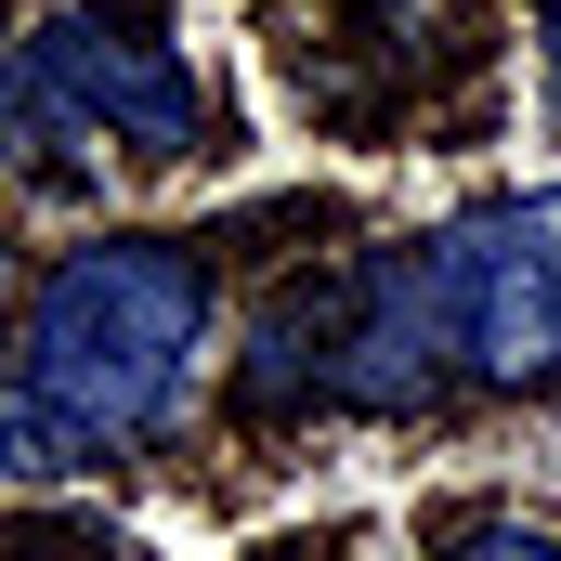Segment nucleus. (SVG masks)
<instances>
[{"instance_id":"f257e3e1","label":"nucleus","mask_w":561,"mask_h":561,"mask_svg":"<svg viewBox=\"0 0 561 561\" xmlns=\"http://www.w3.org/2000/svg\"><path fill=\"white\" fill-rule=\"evenodd\" d=\"M209 353V275L170 236H118V249H66L39 300H26V366L13 392L53 431H79V457H118L183 405Z\"/></svg>"},{"instance_id":"f03ea898","label":"nucleus","mask_w":561,"mask_h":561,"mask_svg":"<svg viewBox=\"0 0 561 561\" xmlns=\"http://www.w3.org/2000/svg\"><path fill=\"white\" fill-rule=\"evenodd\" d=\"M431 287H444L457 353L483 379H549L561 366V183L444 222L431 236Z\"/></svg>"},{"instance_id":"7ed1b4c3","label":"nucleus","mask_w":561,"mask_h":561,"mask_svg":"<svg viewBox=\"0 0 561 561\" xmlns=\"http://www.w3.org/2000/svg\"><path fill=\"white\" fill-rule=\"evenodd\" d=\"M26 53H39V79L66 92V118H79V131H118V144H144V157H183V144L209 131V105H196L183 53H170V39H144L131 13H66V26H39Z\"/></svg>"},{"instance_id":"20e7f679","label":"nucleus","mask_w":561,"mask_h":561,"mask_svg":"<svg viewBox=\"0 0 561 561\" xmlns=\"http://www.w3.org/2000/svg\"><path fill=\"white\" fill-rule=\"evenodd\" d=\"M457 353V313L431 287V249H379L366 275H340V353H327V392L353 405H419Z\"/></svg>"},{"instance_id":"39448f33","label":"nucleus","mask_w":561,"mask_h":561,"mask_svg":"<svg viewBox=\"0 0 561 561\" xmlns=\"http://www.w3.org/2000/svg\"><path fill=\"white\" fill-rule=\"evenodd\" d=\"M0 561H144L131 536H92V523H13Z\"/></svg>"},{"instance_id":"423d86ee","label":"nucleus","mask_w":561,"mask_h":561,"mask_svg":"<svg viewBox=\"0 0 561 561\" xmlns=\"http://www.w3.org/2000/svg\"><path fill=\"white\" fill-rule=\"evenodd\" d=\"M444 561H561V536H523V523H470V536H444Z\"/></svg>"},{"instance_id":"0eeeda50","label":"nucleus","mask_w":561,"mask_h":561,"mask_svg":"<svg viewBox=\"0 0 561 561\" xmlns=\"http://www.w3.org/2000/svg\"><path fill=\"white\" fill-rule=\"evenodd\" d=\"M549 66H561V13H549Z\"/></svg>"}]
</instances>
